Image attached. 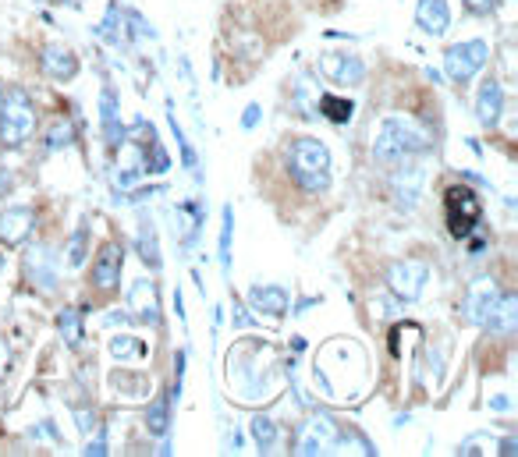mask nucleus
Instances as JSON below:
<instances>
[{"label":"nucleus","mask_w":518,"mask_h":457,"mask_svg":"<svg viewBox=\"0 0 518 457\" xmlns=\"http://www.w3.org/2000/svg\"><path fill=\"white\" fill-rule=\"evenodd\" d=\"M71 142V124L68 121H57L54 128H50V146H68Z\"/></svg>","instance_id":"393cba45"},{"label":"nucleus","mask_w":518,"mask_h":457,"mask_svg":"<svg viewBox=\"0 0 518 457\" xmlns=\"http://www.w3.org/2000/svg\"><path fill=\"white\" fill-rule=\"evenodd\" d=\"M501 107H504L501 82H494V78H490L487 86L479 89V100H476L479 121H483V124H497V117H501Z\"/></svg>","instance_id":"2eb2a0df"},{"label":"nucleus","mask_w":518,"mask_h":457,"mask_svg":"<svg viewBox=\"0 0 518 457\" xmlns=\"http://www.w3.org/2000/svg\"><path fill=\"white\" fill-rule=\"evenodd\" d=\"M0 270H4V256H0Z\"/></svg>","instance_id":"c85d7f7f"},{"label":"nucleus","mask_w":518,"mask_h":457,"mask_svg":"<svg viewBox=\"0 0 518 457\" xmlns=\"http://www.w3.org/2000/svg\"><path fill=\"white\" fill-rule=\"evenodd\" d=\"M252 305H256L259 312L281 316V312L288 309V295H284L281 287H256V291H252Z\"/></svg>","instance_id":"a211bd4d"},{"label":"nucleus","mask_w":518,"mask_h":457,"mask_svg":"<svg viewBox=\"0 0 518 457\" xmlns=\"http://www.w3.org/2000/svg\"><path fill=\"white\" fill-rule=\"evenodd\" d=\"M494 302H497V287H494V280H483V284H476L469 291V319L472 323H487V316H490V309H494Z\"/></svg>","instance_id":"4468645a"},{"label":"nucleus","mask_w":518,"mask_h":457,"mask_svg":"<svg viewBox=\"0 0 518 457\" xmlns=\"http://www.w3.org/2000/svg\"><path fill=\"white\" fill-rule=\"evenodd\" d=\"M487 64V43H455V47L444 54V71H448L451 82H469L479 68Z\"/></svg>","instance_id":"39448f33"},{"label":"nucleus","mask_w":518,"mask_h":457,"mask_svg":"<svg viewBox=\"0 0 518 457\" xmlns=\"http://www.w3.org/2000/svg\"><path fill=\"white\" fill-rule=\"evenodd\" d=\"M43 71H47L50 78H71L75 71H79V61H75V54L64 47H47L43 50Z\"/></svg>","instance_id":"dca6fc26"},{"label":"nucleus","mask_w":518,"mask_h":457,"mask_svg":"<svg viewBox=\"0 0 518 457\" xmlns=\"http://www.w3.org/2000/svg\"><path fill=\"white\" fill-rule=\"evenodd\" d=\"M497 0H465V8L476 11V15H487V11H494Z\"/></svg>","instance_id":"a878e982"},{"label":"nucleus","mask_w":518,"mask_h":457,"mask_svg":"<svg viewBox=\"0 0 518 457\" xmlns=\"http://www.w3.org/2000/svg\"><path fill=\"white\" fill-rule=\"evenodd\" d=\"M128 305L135 309V316L142 323H157L160 319V302H157V287L150 280H135L132 291H128Z\"/></svg>","instance_id":"9d476101"},{"label":"nucleus","mask_w":518,"mask_h":457,"mask_svg":"<svg viewBox=\"0 0 518 457\" xmlns=\"http://www.w3.org/2000/svg\"><path fill=\"white\" fill-rule=\"evenodd\" d=\"M110 351H114L118 358L142 355V344H132V337H114V341H110Z\"/></svg>","instance_id":"b1692460"},{"label":"nucleus","mask_w":518,"mask_h":457,"mask_svg":"<svg viewBox=\"0 0 518 457\" xmlns=\"http://www.w3.org/2000/svg\"><path fill=\"white\" fill-rule=\"evenodd\" d=\"M426 277H430V270H426L423 263H416V259H405V263H394L391 266V291L398 298H405V302H412V298L423 295L426 287Z\"/></svg>","instance_id":"6e6552de"},{"label":"nucleus","mask_w":518,"mask_h":457,"mask_svg":"<svg viewBox=\"0 0 518 457\" xmlns=\"http://www.w3.org/2000/svg\"><path fill=\"white\" fill-rule=\"evenodd\" d=\"M121 263H125L121 248L118 245H103V252L96 256V263H93V284L100 287V291H110V287L121 280Z\"/></svg>","instance_id":"1a4fd4ad"},{"label":"nucleus","mask_w":518,"mask_h":457,"mask_svg":"<svg viewBox=\"0 0 518 457\" xmlns=\"http://www.w3.org/2000/svg\"><path fill=\"white\" fill-rule=\"evenodd\" d=\"M320 114L334 124H345V121H352L355 107H352V100H341V96H320Z\"/></svg>","instance_id":"6ab92c4d"},{"label":"nucleus","mask_w":518,"mask_h":457,"mask_svg":"<svg viewBox=\"0 0 518 457\" xmlns=\"http://www.w3.org/2000/svg\"><path fill=\"white\" fill-rule=\"evenodd\" d=\"M150 429H153V433H164V429H167V404H164V397H157V401H153Z\"/></svg>","instance_id":"4be33fe9"},{"label":"nucleus","mask_w":518,"mask_h":457,"mask_svg":"<svg viewBox=\"0 0 518 457\" xmlns=\"http://www.w3.org/2000/svg\"><path fill=\"white\" fill-rule=\"evenodd\" d=\"M252 436H256L259 447L270 450V447H274V440H277V426L270 419H263V415H259V419H252Z\"/></svg>","instance_id":"aec40b11"},{"label":"nucleus","mask_w":518,"mask_h":457,"mask_svg":"<svg viewBox=\"0 0 518 457\" xmlns=\"http://www.w3.org/2000/svg\"><path fill=\"white\" fill-rule=\"evenodd\" d=\"M29 277H32V284L40 280L47 291H54L57 270L50 266V252H47V248H32V256H29Z\"/></svg>","instance_id":"f3484780"},{"label":"nucleus","mask_w":518,"mask_h":457,"mask_svg":"<svg viewBox=\"0 0 518 457\" xmlns=\"http://www.w3.org/2000/svg\"><path fill=\"white\" fill-rule=\"evenodd\" d=\"M288 167L306 192L320 195L330 188V153L316 139H295L288 146Z\"/></svg>","instance_id":"f03ea898"},{"label":"nucleus","mask_w":518,"mask_h":457,"mask_svg":"<svg viewBox=\"0 0 518 457\" xmlns=\"http://www.w3.org/2000/svg\"><path fill=\"white\" fill-rule=\"evenodd\" d=\"M36 128V110L29 107L25 93H8L4 96V107H0V139L8 146L25 142Z\"/></svg>","instance_id":"7ed1b4c3"},{"label":"nucleus","mask_w":518,"mask_h":457,"mask_svg":"<svg viewBox=\"0 0 518 457\" xmlns=\"http://www.w3.org/2000/svg\"><path fill=\"white\" fill-rule=\"evenodd\" d=\"M320 75L334 86H359L366 68L355 54H345V50H330V54L320 57Z\"/></svg>","instance_id":"0eeeda50"},{"label":"nucleus","mask_w":518,"mask_h":457,"mask_svg":"<svg viewBox=\"0 0 518 457\" xmlns=\"http://www.w3.org/2000/svg\"><path fill=\"white\" fill-rule=\"evenodd\" d=\"M487 326L494 330V334H501V337L515 334V326H518V298L515 295L497 298L494 309H490V316H487Z\"/></svg>","instance_id":"f8f14e48"},{"label":"nucleus","mask_w":518,"mask_h":457,"mask_svg":"<svg viewBox=\"0 0 518 457\" xmlns=\"http://www.w3.org/2000/svg\"><path fill=\"white\" fill-rule=\"evenodd\" d=\"M0 107H4V93H0Z\"/></svg>","instance_id":"c756f323"},{"label":"nucleus","mask_w":518,"mask_h":457,"mask_svg":"<svg viewBox=\"0 0 518 457\" xmlns=\"http://www.w3.org/2000/svg\"><path fill=\"white\" fill-rule=\"evenodd\" d=\"M82 259H86V227H82V231L71 238V248H68V263L71 266H79Z\"/></svg>","instance_id":"5701e85b"},{"label":"nucleus","mask_w":518,"mask_h":457,"mask_svg":"<svg viewBox=\"0 0 518 457\" xmlns=\"http://www.w3.org/2000/svg\"><path fill=\"white\" fill-rule=\"evenodd\" d=\"M29 231H32V210H25V206H15V210H8L0 217V238L8 241V245L25 241Z\"/></svg>","instance_id":"ddd939ff"},{"label":"nucleus","mask_w":518,"mask_h":457,"mask_svg":"<svg viewBox=\"0 0 518 457\" xmlns=\"http://www.w3.org/2000/svg\"><path fill=\"white\" fill-rule=\"evenodd\" d=\"M416 22L423 32H430V36H444L451 25V11L444 0H419L416 8Z\"/></svg>","instance_id":"9b49d317"},{"label":"nucleus","mask_w":518,"mask_h":457,"mask_svg":"<svg viewBox=\"0 0 518 457\" xmlns=\"http://www.w3.org/2000/svg\"><path fill=\"white\" fill-rule=\"evenodd\" d=\"M256 117H259V107H249V114H245V128H252V124H256Z\"/></svg>","instance_id":"cd10ccee"},{"label":"nucleus","mask_w":518,"mask_h":457,"mask_svg":"<svg viewBox=\"0 0 518 457\" xmlns=\"http://www.w3.org/2000/svg\"><path fill=\"white\" fill-rule=\"evenodd\" d=\"M341 443L338 426L327 419V415H316L295 436V454H330V450Z\"/></svg>","instance_id":"423d86ee"},{"label":"nucleus","mask_w":518,"mask_h":457,"mask_svg":"<svg viewBox=\"0 0 518 457\" xmlns=\"http://www.w3.org/2000/svg\"><path fill=\"white\" fill-rule=\"evenodd\" d=\"M4 369H8V344L0 341V376H4Z\"/></svg>","instance_id":"bb28decb"},{"label":"nucleus","mask_w":518,"mask_h":457,"mask_svg":"<svg viewBox=\"0 0 518 457\" xmlns=\"http://www.w3.org/2000/svg\"><path fill=\"white\" fill-rule=\"evenodd\" d=\"M61 334L68 337L71 344H79L82 326H79V312H75V309H64V316H61Z\"/></svg>","instance_id":"412c9836"},{"label":"nucleus","mask_w":518,"mask_h":457,"mask_svg":"<svg viewBox=\"0 0 518 457\" xmlns=\"http://www.w3.org/2000/svg\"><path fill=\"white\" fill-rule=\"evenodd\" d=\"M479 199L469 192V188L455 185L444 192V217H448V231L455 234V238H469L472 231H476L479 224Z\"/></svg>","instance_id":"20e7f679"},{"label":"nucleus","mask_w":518,"mask_h":457,"mask_svg":"<svg viewBox=\"0 0 518 457\" xmlns=\"http://www.w3.org/2000/svg\"><path fill=\"white\" fill-rule=\"evenodd\" d=\"M430 146L426 128H419L409 117H384L377 128V142H373V156L380 163H401L405 156L419 153Z\"/></svg>","instance_id":"f257e3e1"}]
</instances>
